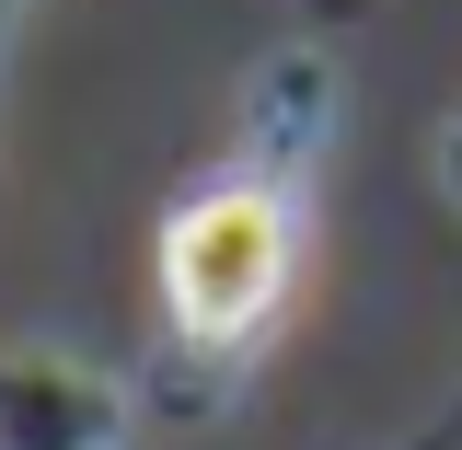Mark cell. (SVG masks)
Here are the masks:
<instances>
[{"instance_id": "cell-1", "label": "cell", "mask_w": 462, "mask_h": 450, "mask_svg": "<svg viewBox=\"0 0 462 450\" xmlns=\"http://www.w3.org/2000/svg\"><path fill=\"white\" fill-rule=\"evenodd\" d=\"M162 278H173V312H185L197 335L254 324V312L278 300V278H289V220H278V197H208V208H185Z\"/></svg>"}]
</instances>
